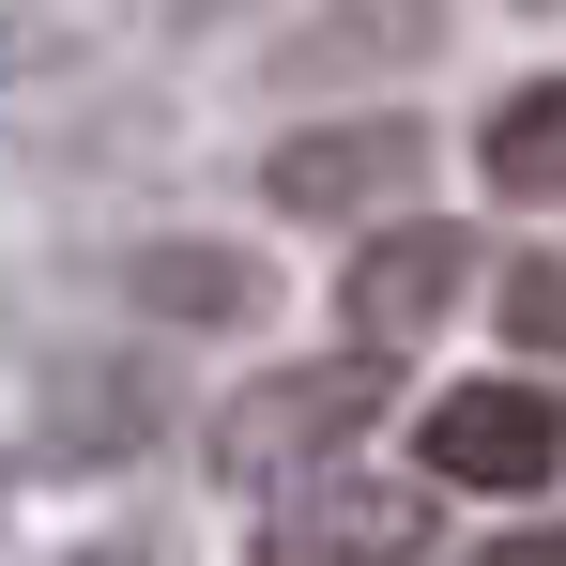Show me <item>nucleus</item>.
Returning a JSON list of instances; mask_svg holds the SVG:
<instances>
[{"mask_svg":"<svg viewBox=\"0 0 566 566\" xmlns=\"http://www.w3.org/2000/svg\"><path fill=\"white\" fill-rule=\"evenodd\" d=\"M382 398H398V353H368V337L322 353V368H261L230 413H214V474H245V490H261V474H322Z\"/></svg>","mask_w":566,"mask_h":566,"instance_id":"obj_1","label":"nucleus"},{"mask_svg":"<svg viewBox=\"0 0 566 566\" xmlns=\"http://www.w3.org/2000/svg\"><path fill=\"white\" fill-rule=\"evenodd\" d=\"M413 460L444 474V490H490V505H521V490H552V474H566V398H552V382H521V368L444 382V398L413 413Z\"/></svg>","mask_w":566,"mask_h":566,"instance_id":"obj_2","label":"nucleus"},{"mask_svg":"<svg viewBox=\"0 0 566 566\" xmlns=\"http://www.w3.org/2000/svg\"><path fill=\"white\" fill-rule=\"evenodd\" d=\"M429 185V123L413 107H353V123H291L261 154V199L276 214H398Z\"/></svg>","mask_w":566,"mask_h":566,"instance_id":"obj_3","label":"nucleus"},{"mask_svg":"<svg viewBox=\"0 0 566 566\" xmlns=\"http://www.w3.org/2000/svg\"><path fill=\"white\" fill-rule=\"evenodd\" d=\"M460 291H474L460 214H382L368 245L337 261V337H368V353H413V337H429Z\"/></svg>","mask_w":566,"mask_h":566,"instance_id":"obj_4","label":"nucleus"},{"mask_svg":"<svg viewBox=\"0 0 566 566\" xmlns=\"http://www.w3.org/2000/svg\"><path fill=\"white\" fill-rule=\"evenodd\" d=\"M123 306L138 322H261V261L245 245H138L123 261Z\"/></svg>","mask_w":566,"mask_h":566,"instance_id":"obj_5","label":"nucleus"},{"mask_svg":"<svg viewBox=\"0 0 566 566\" xmlns=\"http://www.w3.org/2000/svg\"><path fill=\"white\" fill-rule=\"evenodd\" d=\"M474 169L505 199H566V77H521V93L474 123Z\"/></svg>","mask_w":566,"mask_h":566,"instance_id":"obj_6","label":"nucleus"},{"mask_svg":"<svg viewBox=\"0 0 566 566\" xmlns=\"http://www.w3.org/2000/svg\"><path fill=\"white\" fill-rule=\"evenodd\" d=\"M382 46H429V0H382V15H337V31H306V46H291V77H322V62H382Z\"/></svg>","mask_w":566,"mask_h":566,"instance_id":"obj_7","label":"nucleus"},{"mask_svg":"<svg viewBox=\"0 0 566 566\" xmlns=\"http://www.w3.org/2000/svg\"><path fill=\"white\" fill-rule=\"evenodd\" d=\"M505 337H521V353H566V245H536V261L505 276Z\"/></svg>","mask_w":566,"mask_h":566,"instance_id":"obj_8","label":"nucleus"},{"mask_svg":"<svg viewBox=\"0 0 566 566\" xmlns=\"http://www.w3.org/2000/svg\"><path fill=\"white\" fill-rule=\"evenodd\" d=\"M521 566H566V536H552V552H521Z\"/></svg>","mask_w":566,"mask_h":566,"instance_id":"obj_9","label":"nucleus"},{"mask_svg":"<svg viewBox=\"0 0 566 566\" xmlns=\"http://www.w3.org/2000/svg\"><path fill=\"white\" fill-rule=\"evenodd\" d=\"M536 15H552V0H536Z\"/></svg>","mask_w":566,"mask_h":566,"instance_id":"obj_10","label":"nucleus"}]
</instances>
